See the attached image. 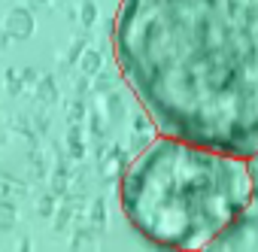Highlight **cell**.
<instances>
[{
  "mask_svg": "<svg viewBox=\"0 0 258 252\" xmlns=\"http://www.w3.org/2000/svg\"><path fill=\"white\" fill-rule=\"evenodd\" d=\"M112 52L158 134L258 152V0H121Z\"/></svg>",
  "mask_w": 258,
  "mask_h": 252,
  "instance_id": "cell-1",
  "label": "cell"
},
{
  "mask_svg": "<svg viewBox=\"0 0 258 252\" xmlns=\"http://www.w3.org/2000/svg\"><path fill=\"white\" fill-rule=\"evenodd\" d=\"M121 210L131 228L161 249H204L252 201L246 158L158 137L121 176Z\"/></svg>",
  "mask_w": 258,
  "mask_h": 252,
  "instance_id": "cell-2",
  "label": "cell"
}]
</instances>
